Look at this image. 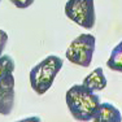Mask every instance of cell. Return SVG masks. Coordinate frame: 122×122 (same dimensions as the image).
<instances>
[{
    "label": "cell",
    "instance_id": "1",
    "mask_svg": "<svg viewBox=\"0 0 122 122\" xmlns=\"http://www.w3.org/2000/svg\"><path fill=\"white\" fill-rule=\"evenodd\" d=\"M66 105L77 121H92L100 105V96L85 85H74L66 91Z\"/></svg>",
    "mask_w": 122,
    "mask_h": 122
},
{
    "label": "cell",
    "instance_id": "2",
    "mask_svg": "<svg viewBox=\"0 0 122 122\" xmlns=\"http://www.w3.org/2000/svg\"><path fill=\"white\" fill-rule=\"evenodd\" d=\"M64 66V61L56 55H49L33 66L29 74L30 86L38 95H44L52 87L55 78Z\"/></svg>",
    "mask_w": 122,
    "mask_h": 122
},
{
    "label": "cell",
    "instance_id": "3",
    "mask_svg": "<svg viewBox=\"0 0 122 122\" xmlns=\"http://www.w3.org/2000/svg\"><path fill=\"white\" fill-rule=\"evenodd\" d=\"M95 46H96V38L92 34H81L69 44L66 49V59L74 65L88 68L92 62Z\"/></svg>",
    "mask_w": 122,
    "mask_h": 122
},
{
    "label": "cell",
    "instance_id": "4",
    "mask_svg": "<svg viewBox=\"0 0 122 122\" xmlns=\"http://www.w3.org/2000/svg\"><path fill=\"white\" fill-rule=\"evenodd\" d=\"M65 16L83 29H92L96 22L94 0H68L65 4Z\"/></svg>",
    "mask_w": 122,
    "mask_h": 122
},
{
    "label": "cell",
    "instance_id": "5",
    "mask_svg": "<svg viewBox=\"0 0 122 122\" xmlns=\"http://www.w3.org/2000/svg\"><path fill=\"white\" fill-rule=\"evenodd\" d=\"M14 75L13 73L7 74L0 79V114L9 116L14 107V99H16V92H14Z\"/></svg>",
    "mask_w": 122,
    "mask_h": 122
},
{
    "label": "cell",
    "instance_id": "6",
    "mask_svg": "<svg viewBox=\"0 0 122 122\" xmlns=\"http://www.w3.org/2000/svg\"><path fill=\"white\" fill-rule=\"evenodd\" d=\"M95 122H121L122 114L120 109L110 103H100L99 108L94 116Z\"/></svg>",
    "mask_w": 122,
    "mask_h": 122
},
{
    "label": "cell",
    "instance_id": "7",
    "mask_svg": "<svg viewBox=\"0 0 122 122\" xmlns=\"http://www.w3.org/2000/svg\"><path fill=\"white\" fill-rule=\"evenodd\" d=\"M83 85L88 88H91L92 91H101L107 87V78L104 75V71L101 68H96L91 71L87 77L83 79Z\"/></svg>",
    "mask_w": 122,
    "mask_h": 122
},
{
    "label": "cell",
    "instance_id": "8",
    "mask_svg": "<svg viewBox=\"0 0 122 122\" xmlns=\"http://www.w3.org/2000/svg\"><path fill=\"white\" fill-rule=\"evenodd\" d=\"M107 66L113 71L122 73V40L110 52V56L107 61Z\"/></svg>",
    "mask_w": 122,
    "mask_h": 122
},
{
    "label": "cell",
    "instance_id": "9",
    "mask_svg": "<svg viewBox=\"0 0 122 122\" xmlns=\"http://www.w3.org/2000/svg\"><path fill=\"white\" fill-rule=\"evenodd\" d=\"M16 69V64L14 60L9 55H1L0 56V79L5 77L7 74H10Z\"/></svg>",
    "mask_w": 122,
    "mask_h": 122
},
{
    "label": "cell",
    "instance_id": "10",
    "mask_svg": "<svg viewBox=\"0 0 122 122\" xmlns=\"http://www.w3.org/2000/svg\"><path fill=\"white\" fill-rule=\"evenodd\" d=\"M9 1L18 9H26V8H29L30 5L34 4L35 0H9Z\"/></svg>",
    "mask_w": 122,
    "mask_h": 122
},
{
    "label": "cell",
    "instance_id": "11",
    "mask_svg": "<svg viewBox=\"0 0 122 122\" xmlns=\"http://www.w3.org/2000/svg\"><path fill=\"white\" fill-rule=\"evenodd\" d=\"M7 43H8V34L0 29V56L3 55V51H4Z\"/></svg>",
    "mask_w": 122,
    "mask_h": 122
},
{
    "label": "cell",
    "instance_id": "12",
    "mask_svg": "<svg viewBox=\"0 0 122 122\" xmlns=\"http://www.w3.org/2000/svg\"><path fill=\"white\" fill-rule=\"evenodd\" d=\"M0 3H1V0H0Z\"/></svg>",
    "mask_w": 122,
    "mask_h": 122
}]
</instances>
